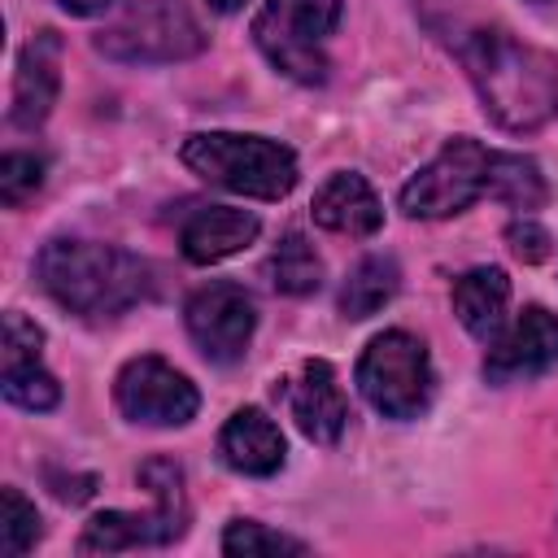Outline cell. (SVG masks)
I'll list each match as a JSON object with an SVG mask.
<instances>
[{
    "label": "cell",
    "instance_id": "cell-29",
    "mask_svg": "<svg viewBox=\"0 0 558 558\" xmlns=\"http://www.w3.org/2000/svg\"><path fill=\"white\" fill-rule=\"evenodd\" d=\"M532 4H549V0H532Z\"/></svg>",
    "mask_w": 558,
    "mask_h": 558
},
{
    "label": "cell",
    "instance_id": "cell-16",
    "mask_svg": "<svg viewBox=\"0 0 558 558\" xmlns=\"http://www.w3.org/2000/svg\"><path fill=\"white\" fill-rule=\"evenodd\" d=\"M314 222L323 231H336V235H375L384 227V205L375 196V187L357 174V170H336L318 192H314V205H310Z\"/></svg>",
    "mask_w": 558,
    "mask_h": 558
},
{
    "label": "cell",
    "instance_id": "cell-28",
    "mask_svg": "<svg viewBox=\"0 0 558 558\" xmlns=\"http://www.w3.org/2000/svg\"><path fill=\"white\" fill-rule=\"evenodd\" d=\"M248 0H209V9H218V13H235V9H244Z\"/></svg>",
    "mask_w": 558,
    "mask_h": 558
},
{
    "label": "cell",
    "instance_id": "cell-2",
    "mask_svg": "<svg viewBox=\"0 0 558 558\" xmlns=\"http://www.w3.org/2000/svg\"><path fill=\"white\" fill-rule=\"evenodd\" d=\"M35 279L78 318H118L153 292V266L100 240H48L35 257Z\"/></svg>",
    "mask_w": 558,
    "mask_h": 558
},
{
    "label": "cell",
    "instance_id": "cell-25",
    "mask_svg": "<svg viewBox=\"0 0 558 558\" xmlns=\"http://www.w3.org/2000/svg\"><path fill=\"white\" fill-rule=\"evenodd\" d=\"M39 349H44L39 323H31L26 314L9 310V314H4V340H0V362H4V371L35 366V362H39Z\"/></svg>",
    "mask_w": 558,
    "mask_h": 558
},
{
    "label": "cell",
    "instance_id": "cell-6",
    "mask_svg": "<svg viewBox=\"0 0 558 558\" xmlns=\"http://www.w3.org/2000/svg\"><path fill=\"white\" fill-rule=\"evenodd\" d=\"M357 392L366 397V405H375L384 418H418L432 405V357L423 349L418 336L410 331H379L362 357H357Z\"/></svg>",
    "mask_w": 558,
    "mask_h": 558
},
{
    "label": "cell",
    "instance_id": "cell-13",
    "mask_svg": "<svg viewBox=\"0 0 558 558\" xmlns=\"http://www.w3.org/2000/svg\"><path fill=\"white\" fill-rule=\"evenodd\" d=\"M57 92H61V39H57V31H39L17 57L13 109H9L13 126H22V131L44 126V118L57 105Z\"/></svg>",
    "mask_w": 558,
    "mask_h": 558
},
{
    "label": "cell",
    "instance_id": "cell-12",
    "mask_svg": "<svg viewBox=\"0 0 558 558\" xmlns=\"http://www.w3.org/2000/svg\"><path fill=\"white\" fill-rule=\"evenodd\" d=\"M283 392H288V410H292L301 436H310L314 445H336L344 436L349 405H344L340 379H336V371H331L327 357L301 362L296 379H288Z\"/></svg>",
    "mask_w": 558,
    "mask_h": 558
},
{
    "label": "cell",
    "instance_id": "cell-15",
    "mask_svg": "<svg viewBox=\"0 0 558 558\" xmlns=\"http://www.w3.org/2000/svg\"><path fill=\"white\" fill-rule=\"evenodd\" d=\"M218 453L231 471L240 475H253V480H266L283 466L288 458V445H283V432L275 427V418L257 405H244L235 410L222 432H218Z\"/></svg>",
    "mask_w": 558,
    "mask_h": 558
},
{
    "label": "cell",
    "instance_id": "cell-11",
    "mask_svg": "<svg viewBox=\"0 0 558 558\" xmlns=\"http://www.w3.org/2000/svg\"><path fill=\"white\" fill-rule=\"evenodd\" d=\"M554 366H558V314H549L545 305H527L519 323L488 344L484 379L506 388V384L541 379Z\"/></svg>",
    "mask_w": 558,
    "mask_h": 558
},
{
    "label": "cell",
    "instance_id": "cell-26",
    "mask_svg": "<svg viewBox=\"0 0 558 558\" xmlns=\"http://www.w3.org/2000/svg\"><path fill=\"white\" fill-rule=\"evenodd\" d=\"M506 244H510V253L519 257V262H545L549 253H554V235L536 222V218H527V214H519V218H510L506 222Z\"/></svg>",
    "mask_w": 558,
    "mask_h": 558
},
{
    "label": "cell",
    "instance_id": "cell-22",
    "mask_svg": "<svg viewBox=\"0 0 558 558\" xmlns=\"http://www.w3.org/2000/svg\"><path fill=\"white\" fill-rule=\"evenodd\" d=\"M35 541H39L35 506L17 488H4L0 493V554L4 558H22L26 549H35Z\"/></svg>",
    "mask_w": 558,
    "mask_h": 558
},
{
    "label": "cell",
    "instance_id": "cell-8",
    "mask_svg": "<svg viewBox=\"0 0 558 558\" xmlns=\"http://www.w3.org/2000/svg\"><path fill=\"white\" fill-rule=\"evenodd\" d=\"M484 187H488V148L475 144L471 135H453L418 174H410V183L401 187V209L410 218H453L471 209L484 196Z\"/></svg>",
    "mask_w": 558,
    "mask_h": 558
},
{
    "label": "cell",
    "instance_id": "cell-5",
    "mask_svg": "<svg viewBox=\"0 0 558 558\" xmlns=\"http://www.w3.org/2000/svg\"><path fill=\"white\" fill-rule=\"evenodd\" d=\"M340 22V0H266L253 17V44L292 83L327 78V35Z\"/></svg>",
    "mask_w": 558,
    "mask_h": 558
},
{
    "label": "cell",
    "instance_id": "cell-9",
    "mask_svg": "<svg viewBox=\"0 0 558 558\" xmlns=\"http://www.w3.org/2000/svg\"><path fill=\"white\" fill-rule=\"evenodd\" d=\"M113 401H118V414L126 423H140V427H183L201 410L196 384L157 353L131 357L118 371Z\"/></svg>",
    "mask_w": 558,
    "mask_h": 558
},
{
    "label": "cell",
    "instance_id": "cell-21",
    "mask_svg": "<svg viewBox=\"0 0 558 558\" xmlns=\"http://www.w3.org/2000/svg\"><path fill=\"white\" fill-rule=\"evenodd\" d=\"M222 554L227 558H266V554H310L305 541L288 536V532H275L257 519H231L227 532H222Z\"/></svg>",
    "mask_w": 558,
    "mask_h": 558
},
{
    "label": "cell",
    "instance_id": "cell-19",
    "mask_svg": "<svg viewBox=\"0 0 558 558\" xmlns=\"http://www.w3.org/2000/svg\"><path fill=\"white\" fill-rule=\"evenodd\" d=\"M484 196L527 214V209L545 205L549 187H545V174H541V166L532 157H523V153H488V187H484Z\"/></svg>",
    "mask_w": 558,
    "mask_h": 558
},
{
    "label": "cell",
    "instance_id": "cell-7",
    "mask_svg": "<svg viewBox=\"0 0 558 558\" xmlns=\"http://www.w3.org/2000/svg\"><path fill=\"white\" fill-rule=\"evenodd\" d=\"M205 48V31L183 0H131L118 22L96 35V52L122 65L183 61Z\"/></svg>",
    "mask_w": 558,
    "mask_h": 558
},
{
    "label": "cell",
    "instance_id": "cell-1",
    "mask_svg": "<svg viewBox=\"0 0 558 558\" xmlns=\"http://www.w3.org/2000/svg\"><path fill=\"white\" fill-rule=\"evenodd\" d=\"M458 61L484 113L501 131L532 135L558 113V61L545 48H532L497 26H480L458 39Z\"/></svg>",
    "mask_w": 558,
    "mask_h": 558
},
{
    "label": "cell",
    "instance_id": "cell-18",
    "mask_svg": "<svg viewBox=\"0 0 558 558\" xmlns=\"http://www.w3.org/2000/svg\"><path fill=\"white\" fill-rule=\"evenodd\" d=\"M397 288H401V266H397V257H392V253H371V257H362V262L349 270V279L340 283V314H344L349 323H362V318L379 314V310L397 296Z\"/></svg>",
    "mask_w": 558,
    "mask_h": 558
},
{
    "label": "cell",
    "instance_id": "cell-17",
    "mask_svg": "<svg viewBox=\"0 0 558 558\" xmlns=\"http://www.w3.org/2000/svg\"><path fill=\"white\" fill-rule=\"evenodd\" d=\"M506 305L510 279L501 266H475L453 279V314L480 344H493L506 331Z\"/></svg>",
    "mask_w": 558,
    "mask_h": 558
},
{
    "label": "cell",
    "instance_id": "cell-10",
    "mask_svg": "<svg viewBox=\"0 0 558 558\" xmlns=\"http://www.w3.org/2000/svg\"><path fill=\"white\" fill-rule=\"evenodd\" d=\"M183 323H187L192 344L209 362H235V357H244V349L253 340L257 305L240 283L218 279V283H205V288H196L187 296Z\"/></svg>",
    "mask_w": 558,
    "mask_h": 558
},
{
    "label": "cell",
    "instance_id": "cell-3",
    "mask_svg": "<svg viewBox=\"0 0 558 558\" xmlns=\"http://www.w3.org/2000/svg\"><path fill=\"white\" fill-rule=\"evenodd\" d=\"M179 161L214 187L253 201H283L296 187V153L270 135L240 131H196L183 140Z\"/></svg>",
    "mask_w": 558,
    "mask_h": 558
},
{
    "label": "cell",
    "instance_id": "cell-14",
    "mask_svg": "<svg viewBox=\"0 0 558 558\" xmlns=\"http://www.w3.org/2000/svg\"><path fill=\"white\" fill-rule=\"evenodd\" d=\"M262 222L248 209L235 205H196L179 227V248L192 266H214L257 240Z\"/></svg>",
    "mask_w": 558,
    "mask_h": 558
},
{
    "label": "cell",
    "instance_id": "cell-4",
    "mask_svg": "<svg viewBox=\"0 0 558 558\" xmlns=\"http://www.w3.org/2000/svg\"><path fill=\"white\" fill-rule=\"evenodd\" d=\"M140 484L148 488L153 506L144 514L135 510H105L87 519L78 549L83 554H118V549H148V545H170L187 532V493H183V466L174 458H148L140 466Z\"/></svg>",
    "mask_w": 558,
    "mask_h": 558
},
{
    "label": "cell",
    "instance_id": "cell-23",
    "mask_svg": "<svg viewBox=\"0 0 558 558\" xmlns=\"http://www.w3.org/2000/svg\"><path fill=\"white\" fill-rule=\"evenodd\" d=\"M0 388H4V401L22 405V410H35V414H44L61 401V384H57V375L44 371V362L22 366V371H4Z\"/></svg>",
    "mask_w": 558,
    "mask_h": 558
},
{
    "label": "cell",
    "instance_id": "cell-27",
    "mask_svg": "<svg viewBox=\"0 0 558 558\" xmlns=\"http://www.w3.org/2000/svg\"><path fill=\"white\" fill-rule=\"evenodd\" d=\"M65 13H74V17H96V13H105V9H113V0H57Z\"/></svg>",
    "mask_w": 558,
    "mask_h": 558
},
{
    "label": "cell",
    "instance_id": "cell-20",
    "mask_svg": "<svg viewBox=\"0 0 558 558\" xmlns=\"http://www.w3.org/2000/svg\"><path fill=\"white\" fill-rule=\"evenodd\" d=\"M266 275L275 283V292L283 296H310L323 288V257L314 253V244L301 231H288L279 240V248L266 262Z\"/></svg>",
    "mask_w": 558,
    "mask_h": 558
},
{
    "label": "cell",
    "instance_id": "cell-24",
    "mask_svg": "<svg viewBox=\"0 0 558 558\" xmlns=\"http://www.w3.org/2000/svg\"><path fill=\"white\" fill-rule=\"evenodd\" d=\"M44 187V157L35 153H4L0 157V201L9 209L26 205Z\"/></svg>",
    "mask_w": 558,
    "mask_h": 558
}]
</instances>
